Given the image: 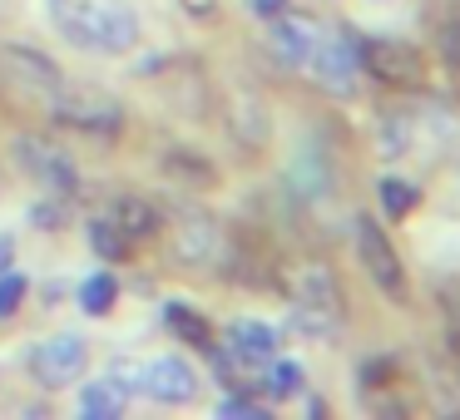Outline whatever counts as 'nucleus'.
Returning a JSON list of instances; mask_svg holds the SVG:
<instances>
[{
	"label": "nucleus",
	"instance_id": "obj_1",
	"mask_svg": "<svg viewBox=\"0 0 460 420\" xmlns=\"http://www.w3.org/2000/svg\"><path fill=\"white\" fill-rule=\"evenodd\" d=\"M50 25L90 55H129L139 45V11L129 0H45Z\"/></svg>",
	"mask_w": 460,
	"mask_h": 420
},
{
	"label": "nucleus",
	"instance_id": "obj_2",
	"mask_svg": "<svg viewBox=\"0 0 460 420\" xmlns=\"http://www.w3.org/2000/svg\"><path fill=\"white\" fill-rule=\"evenodd\" d=\"M341 317H347V307H341V287L337 277H332L327 267H297L292 272V321L288 327L297 331V337L307 341H322L332 337V331L341 327Z\"/></svg>",
	"mask_w": 460,
	"mask_h": 420
},
{
	"label": "nucleus",
	"instance_id": "obj_3",
	"mask_svg": "<svg viewBox=\"0 0 460 420\" xmlns=\"http://www.w3.org/2000/svg\"><path fill=\"white\" fill-rule=\"evenodd\" d=\"M50 119L75 134H90V139H119L124 129V109L110 94L80 90V84H65V80L50 90Z\"/></svg>",
	"mask_w": 460,
	"mask_h": 420
},
{
	"label": "nucleus",
	"instance_id": "obj_4",
	"mask_svg": "<svg viewBox=\"0 0 460 420\" xmlns=\"http://www.w3.org/2000/svg\"><path fill=\"white\" fill-rule=\"evenodd\" d=\"M84 366H90V346H84L80 331H55V337L35 341V351H31V376L45 390L75 386L84 376Z\"/></svg>",
	"mask_w": 460,
	"mask_h": 420
},
{
	"label": "nucleus",
	"instance_id": "obj_5",
	"mask_svg": "<svg viewBox=\"0 0 460 420\" xmlns=\"http://www.w3.org/2000/svg\"><path fill=\"white\" fill-rule=\"evenodd\" d=\"M351 232H357V258H361V267L371 272V282H376L391 302H406V272H401V258H396V248H391V238L381 232V223L357 218Z\"/></svg>",
	"mask_w": 460,
	"mask_h": 420
},
{
	"label": "nucleus",
	"instance_id": "obj_6",
	"mask_svg": "<svg viewBox=\"0 0 460 420\" xmlns=\"http://www.w3.org/2000/svg\"><path fill=\"white\" fill-rule=\"evenodd\" d=\"M357 70L376 74L381 84H416L420 80V50L411 40L371 35V40L357 45Z\"/></svg>",
	"mask_w": 460,
	"mask_h": 420
},
{
	"label": "nucleus",
	"instance_id": "obj_7",
	"mask_svg": "<svg viewBox=\"0 0 460 420\" xmlns=\"http://www.w3.org/2000/svg\"><path fill=\"white\" fill-rule=\"evenodd\" d=\"M15 159H21V169L31 173L35 183H45L50 193H65V198H75L80 193V169L70 163V153H60L55 144L45 139H15Z\"/></svg>",
	"mask_w": 460,
	"mask_h": 420
},
{
	"label": "nucleus",
	"instance_id": "obj_8",
	"mask_svg": "<svg viewBox=\"0 0 460 420\" xmlns=\"http://www.w3.org/2000/svg\"><path fill=\"white\" fill-rule=\"evenodd\" d=\"M139 390L159 406H193L199 400V371L183 356H154L149 366H139Z\"/></svg>",
	"mask_w": 460,
	"mask_h": 420
},
{
	"label": "nucleus",
	"instance_id": "obj_9",
	"mask_svg": "<svg viewBox=\"0 0 460 420\" xmlns=\"http://www.w3.org/2000/svg\"><path fill=\"white\" fill-rule=\"evenodd\" d=\"M302 70H312V80H317L327 94H341V100H347V94L357 90V45L341 40V35H332V40L317 35V45H312V55H307Z\"/></svg>",
	"mask_w": 460,
	"mask_h": 420
},
{
	"label": "nucleus",
	"instance_id": "obj_10",
	"mask_svg": "<svg viewBox=\"0 0 460 420\" xmlns=\"http://www.w3.org/2000/svg\"><path fill=\"white\" fill-rule=\"evenodd\" d=\"M173 258L183 267H213L223 258V228L208 213H183L173 218Z\"/></svg>",
	"mask_w": 460,
	"mask_h": 420
},
{
	"label": "nucleus",
	"instance_id": "obj_11",
	"mask_svg": "<svg viewBox=\"0 0 460 420\" xmlns=\"http://www.w3.org/2000/svg\"><path fill=\"white\" fill-rule=\"evenodd\" d=\"M268 45H272V60L278 65H288V70H302L307 65V55H312V45H317V25L307 21V15H297V11H278V15H268Z\"/></svg>",
	"mask_w": 460,
	"mask_h": 420
},
{
	"label": "nucleus",
	"instance_id": "obj_12",
	"mask_svg": "<svg viewBox=\"0 0 460 420\" xmlns=\"http://www.w3.org/2000/svg\"><path fill=\"white\" fill-rule=\"evenodd\" d=\"M223 346L233 351V361H238L243 371H252V366H262V361L278 356V331H272L268 321L238 317L228 331H223Z\"/></svg>",
	"mask_w": 460,
	"mask_h": 420
},
{
	"label": "nucleus",
	"instance_id": "obj_13",
	"mask_svg": "<svg viewBox=\"0 0 460 420\" xmlns=\"http://www.w3.org/2000/svg\"><path fill=\"white\" fill-rule=\"evenodd\" d=\"M228 124H233V134H238V144H248V149H262L268 134H272V119H268V109H262V100L248 90L228 94Z\"/></svg>",
	"mask_w": 460,
	"mask_h": 420
},
{
	"label": "nucleus",
	"instance_id": "obj_14",
	"mask_svg": "<svg viewBox=\"0 0 460 420\" xmlns=\"http://www.w3.org/2000/svg\"><path fill=\"white\" fill-rule=\"evenodd\" d=\"M0 60H5V70H11L21 84H31V90L50 94L55 84H60V70H55L40 50H31V45H5V50H0Z\"/></svg>",
	"mask_w": 460,
	"mask_h": 420
},
{
	"label": "nucleus",
	"instance_id": "obj_15",
	"mask_svg": "<svg viewBox=\"0 0 460 420\" xmlns=\"http://www.w3.org/2000/svg\"><path fill=\"white\" fill-rule=\"evenodd\" d=\"M124 406H129V390H124L114 376L84 381V390H80V416L84 420H119Z\"/></svg>",
	"mask_w": 460,
	"mask_h": 420
},
{
	"label": "nucleus",
	"instance_id": "obj_16",
	"mask_svg": "<svg viewBox=\"0 0 460 420\" xmlns=\"http://www.w3.org/2000/svg\"><path fill=\"white\" fill-rule=\"evenodd\" d=\"M114 223H119V228H124V238H154V232H159V208H154V203L149 198H139V193H124V198H114Z\"/></svg>",
	"mask_w": 460,
	"mask_h": 420
},
{
	"label": "nucleus",
	"instance_id": "obj_17",
	"mask_svg": "<svg viewBox=\"0 0 460 420\" xmlns=\"http://www.w3.org/2000/svg\"><path fill=\"white\" fill-rule=\"evenodd\" d=\"M164 321H169L173 341H189V346H199V351H213V346H218V341H213V327L189 307V302H164Z\"/></svg>",
	"mask_w": 460,
	"mask_h": 420
},
{
	"label": "nucleus",
	"instance_id": "obj_18",
	"mask_svg": "<svg viewBox=\"0 0 460 420\" xmlns=\"http://www.w3.org/2000/svg\"><path fill=\"white\" fill-rule=\"evenodd\" d=\"M84 238H90V252L100 262H124V258H129V238H124V228L114 218H90Z\"/></svg>",
	"mask_w": 460,
	"mask_h": 420
},
{
	"label": "nucleus",
	"instance_id": "obj_19",
	"mask_svg": "<svg viewBox=\"0 0 460 420\" xmlns=\"http://www.w3.org/2000/svg\"><path fill=\"white\" fill-rule=\"evenodd\" d=\"M114 302H119V282H114V272H90V277L80 282V311L84 317H110Z\"/></svg>",
	"mask_w": 460,
	"mask_h": 420
},
{
	"label": "nucleus",
	"instance_id": "obj_20",
	"mask_svg": "<svg viewBox=\"0 0 460 420\" xmlns=\"http://www.w3.org/2000/svg\"><path fill=\"white\" fill-rule=\"evenodd\" d=\"M376 193H381V213H386V218H406L420 203V188L411 179H401V173H386V179L376 183Z\"/></svg>",
	"mask_w": 460,
	"mask_h": 420
},
{
	"label": "nucleus",
	"instance_id": "obj_21",
	"mask_svg": "<svg viewBox=\"0 0 460 420\" xmlns=\"http://www.w3.org/2000/svg\"><path fill=\"white\" fill-rule=\"evenodd\" d=\"M302 386H307V371H302L297 361H272L268 381H262V390H268L272 400H292Z\"/></svg>",
	"mask_w": 460,
	"mask_h": 420
},
{
	"label": "nucleus",
	"instance_id": "obj_22",
	"mask_svg": "<svg viewBox=\"0 0 460 420\" xmlns=\"http://www.w3.org/2000/svg\"><path fill=\"white\" fill-rule=\"evenodd\" d=\"M288 179H292V188H297V193H307V198H322V193L332 188V169H322V163H317V153H307V159H297V163H292V173H288Z\"/></svg>",
	"mask_w": 460,
	"mask_h": 420
},
{
	"label": "nucleus",
	"instance_id": "obj_23",
	"mask_svg": "<svg viewBox=\"0 0 460 420\" xmlns=\"http://www.w3.org/2000/svg\"><path fill=\"white\" fill-rule=\"evenodd\" d=\"M25 292H31V277H25V272H15V267L0 272V317H15Z\"/></svg>",
	"mask_w": 460,
	"mask_h": 420
},
{
	"label": "nucleus",
	"instance_id": "obj_24",
	"mask_svg": "<svg viewBox=\"0 0 460 420\" xmlns=\"http://www.w3.org/2000/svg\"><path fill=\"white\" fill-rule=\"evenodd\" d=\"M31 223L40 232H60L65 223H70V198H60V203H35L31 208Z\"/></svg>",
	"mask_w": 460,
	"mask_h": 420
},
{
	"label": "nucleus",
	"instance_id": "obj_25",
	"mask_svg": "<svg viewBox=\"0 0 460 420\" xmlns=\"http://www.w3.org/2000/svg\"><path fill=\"white\" fill-rule=\"evenodd\" d=\"M436 50L450 70H460V11L446 15V25H440V35H436Z\"/></svg>",
	"mask_w": 460,
	"mask_h": 420
},
{
	"label": "nucleus",
	"instance_id": "obj_26",
	"mask_svg": "<svg viewBox=\"0 0 460 420\" xmlns=\"http://www.w3.org/2000/svg\"><path fill=\"white\" fill-rule=\"evenodd\" d=\"M169 173H189V179H193V188L213 183V169H208V163H193V159H169Z\"/></svg>",
	"mask_w": 460,
	"mask_h": 420
},
{
	"label": "nucleus",
	"instance_id": "obj_27",
	"mask_svg": "<svg viewBox=\"0 0 460 420\" xmlns=\"http://www.w3.org/2000/svg\"><path fill=\"white\" fill-rule=\"evenodd\" d=\"M223 416H248V420H262V406H252V400L228 396V400H223Z\"/></svg>",
	"mask_w": 460,
	"mask_h": 420
},
{
	"label": "nucleus",
	"instance_id": "obj_28",
	"mask_svg": "<svg viewBox=\"0 0 460 420\" xmlns=\"http://www.w3.org/2000/svg\"><path fill=\"white\" fill-rule=\"evenodd\" d=\"M248 5H252V15H262V21L278 15V11H288V0H248Z\"/></svg>",
	"mask_w": 460,
	"mask_h": 420
},
{
	"label": "nucleus",
	"instance_id": "obj_29",
	"mask_svg": "<svg viewBox=\"0 0 460 420\" xmlns=\"http://www.w3.org/2000/svg\"><path fill=\"white\" fill-rule=\"evenodd\" d=\"M11 262H15V248H11V242H5V238H0V272L11 267Z\"/></svg>",
	"mask_w": 460,
	"mask_h": 420
},
{
	"label": "nucleus",
	"instance_id": "obj_30",
	"mask_svg": "<svg viewBox=\"0 0 460 420\" xmlns=\"http://www.w3.org/2000/svg\"><path fill=\"white\" fill-rule=\"evenodd\" d=\"M450 351H456V371H460V337H450Z\"/></svg>",
	"mask_w": 460,
	"mask_h": 420
},
{
	"label": "nucleus",
	"instance_id": "obj_31",
	"mask_svg": "<svg viewBox=\"0 0 460 420\" xmlns=\"http://www.w3.org/2000/svg\"><path fill=\"white\" fill-rule=\"evenodd\" d=\"M189 5H193V11H208V0H189Z\"/></svg>",
	"mask_w": 460,
	"mask_h": 420
}]
</instances>
